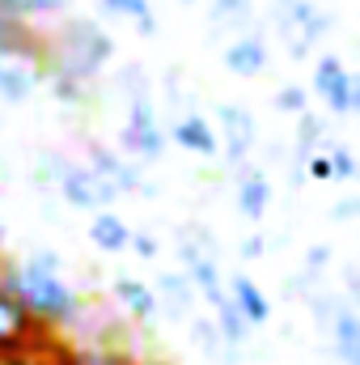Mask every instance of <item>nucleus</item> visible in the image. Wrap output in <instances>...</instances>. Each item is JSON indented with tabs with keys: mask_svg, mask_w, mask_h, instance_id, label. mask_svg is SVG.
Wrapping results in <instances>:
<instances>
[{
	"mask_svg": "<svg viewBox=\"0 0 360 365\" xmlns=\"http://www.w3.org/2000/svg\"><path fill=\"white\" fill-rule=\"evenodd\" d=\"M0 276L9 280V289L26 302V310H30L51 336H60V331H68V327L81 323L85 302H81V293L64 280V272H47L43 264H34V259L26 255V259H0Z\"/></svg>",
	"mask_w": 360,
	"mask_h": 365,
	"instance_id": "nucleus-1",
	"label": "nucleus"
},
{
	"mask_svg": "<svg viewBox=\"0 0 360 365\" xmlns=\"http://www.w3.org/2000/svg\"><path fill=\"white\" fill-rule=\"evenodd\" d=\"M51 38V60L47 68H60L77 81H97L106 73V64L115 60V38L102 21L90 17H60V26L47 34Z\"/></svg>",
	"mask_w": 360,
	"mask_h": 365,
	"instance_id": "nucleus-2",
	"label": "nucleus"
},
{
	"mask_svg": "<svg viewBox=\"0 0 360 365\" xmlns=\"http://www.w3.org/2000/svg\"><path fill=\"white\" fill-rule=\"evenodd\" d=\"M271 21H275V34L284 38V51L292 60L318 56L327 34H335V13L314 4V0H271Z\"/></svg>",
	"mask_w": 360,
	"mask_h": 365,
	"instance_id": "nucleus-3",
	"label": "nucleus"
},
{
	"mask_svg": "<svg viewBox=\"0 0 360 365\" xmlns=\"http://www.w3.org/2000/svg\"><path fill=\"white\" fill-rule=\"evenodd\" d=\"M166 140H170V132L162 128L157 98L153 93L127 98V115H123V128H119V145L115 149L123 158H132V162H162Z\"/></svg>",
	"mask_w": 360,
	"mask_h": 365,
	"instance_id": "nucleus-4",
	"label": "nucleus"
},
{
	"mask_svg": "<svg viewBox=\"0 0 360 365\" xmlns=\"http://www.w3.org/2000/svg\"><path fill=\"white\" fill-rule=\"evenodd\" d=\"M55 336L26 310V302L9 289V280L0 276V361H13V357H30V353H43Z\"/></svg>",
	"mask_w": 360,
	"mask_h": 365,
	"instance_id": "nucleus-5",
	"label": "nucleus"
},
{
	"mask_svg": "<svg viewBox=\"0 0 360 365\" xmlns=\"http://www.w3.org/2000/svg\"><path fill=\"white\" fill-rule=\"evenodd\" d=\"M212 128L221 136V149H225V166L238 175L242 166H250L255 149H259V119L250 106L242 102H216L212 106Z\"/></svg>",
	"mask_w": 360,
	"mask_h": 365,
	"instance_id": "nucleus-6",
	"label": "nucleus"
},
{
	"mask_svg": "<svg viewBox=\"0 0 360 365\" xmlns=\"http://www.w3.org/2000/svg\"><path fill=\"white\" fill-rule=\"evenodd\" d=\"M60 195H64L68 208L90 212V217L102 212V208H115V200H119V191L102 179L90 162H73V166H68V175L60 179Z\"/></svg>",
	"mask_w": 360,
	"mask_h": 365,
	"instance_id": "nucleus-7",
	"label": "nucleus"
},
{
	"mask_svg": "<svg viewBox=\"0 0 360 365\" xmlns=\"http://www.w3.org/2000/svg\"><path fill=\"white\" fill-rule=\"evenodd\" d=\"M85 162H90L93 170L102 175V179L110 182L119 195H153V187L144 182L140 175V166H132V158H123L115 145H102V140H90L85 145Z\"/></svg>",
	"mask_w": 360,
	"mask_h": 365,
	"instance_id": "nucleus-8",
	"label": "nucleus"
},
{
	"mask_svg": "<svg viewBox=\"0 0 360 365\" xmlns=\"http://www.w3.org/2000/svg\"><path fill=\"white\" fill-rule=\"evenodd\" d=\"M348 86H352V68L339 56H331V51L314 56L309 93L327 106V115H348Z\"/></svg>",
	"mask_w": 360,
	"mask_h": 365,
	"instance_id": "nucleus-9",
	"label": "nucleus"
},
{
	"mask_svg": "<svg viewBox=\"0 0 360 365\" xmlns=\"http://www.w3.org/2000/svg\"><path fill=\"white\" fill-rule=\"evenodd\" d=\"M221 64L233 73V77H242V81H255V77H263L271 64V47L268 38L259 34V30H242L233 43H225V51H221Z\"/></svg>",
	"mask_w": 360,
	"mask_h": 365,
	"instance_id": "nucleus-10",
	"label": "nucleus"
},
{
	"mask_svg": "<svg viewBox=\"0 0 360 365\" xmlns=\"http://www.w3.org/2000/svg\"><path fill=\"white\" fill-rule=\"evenodd\" d=\"M170 140L179 149H186V153H195V158H216L221 153V136H216L212 119L199 115V110H182L179 119L170 123Z\"/></svg>",
	"mask_w": 360,
	"mask_h": 365,
	"instance_id": "nucleus-11",
	"label": "nucleus"
},
{
	"mask_svg": "<svg viewBox=\"0 0 360 365\" xmlns=\"http://www.w3.org/2000/svg\"><path fill=\"white\" fill-rule=\"evenodd\" d=\"M110 293H115V302H119V310L127 319H136V323L162 319V306H157V293H153L149 280H140V276H115L110 280Z\"/></svg>",
	"mask_w": 360,
	"mask_h": 365,
	"instance_id": "nucleus-12",
	"label": "nucleus"
},
{
	"mask_svg": "<svg viewBox=\"0 0 360 365\" xmlns=\"http://www.w3.org/2000/svg\"><path fill=\"white\" fill-rule=\"evenodd\" d=\"M153 293H157V306H162V314L166 319H179L186 323L191 314H195V302H199V293H195V284L186 280V272H162L157 276V284H153Z\"/></svg>",
	"mask_w": 360,
	"mask_h": 365,
	"instance_id": "nucleus-13",
	"label": "nucleus"
},
{
	"mask_svg": "<svg viewBox=\"0 0 360 365\" xmlns=\"http://www.w3.org/2000/svg\"><path fill=\"white\" fill-rule=\"evenodd\" d=\"M268 208H271V179H268L263 166L250 162V166L238 170V212L259 225L268 217Z\"/></svg>",
	"mask_w": 360,
	"mask_h": 365,
	"instance_id": "nucleus-14",
	"label": "nucleus"
},
{
	"mask_svg": "<svg viewBox=\"0 0 360 365\" xmlns=\"http://www.w3.org/2000/svg\"><path fill=\"white\" fill-rule=\"evenodd\" d=\"M43 90V68L26 64V60H0V102L4 106H21Z\"/></svg>",
	"mask_w": 360,
	"mask_h": 365,
	"instance_id": "nucleus-15",
	"label": "nucleus"
},
{
	"mask_svg": "<svg viewBox=\"0 0 360 365\" xmlns=\"http://www.w3.org/2000/svg\"><path fill=\"white\" fill-rule=\"evenodd\" d=\"M225 289H229L233 306L242 310V319H246L250 327H268L271 323V297L259 289V280H250L246 272H233L225 280Z\"/></svg>",
	"mask_w": 360,
	"mask_h": 365,
	"instance_id": "nucleus-16",
	"label": "nucleus"
},
{
	"mask_svg": "<svg viewBox=\"0 0 360 365\" xmlns=\"http://www.w3.org/2000/svg\"><path fill=\"white\" fill-rule=\"evenodd\" d=\"M186 331H191V344H195L208 361H216V365H238L242 361V349H229V344H225V336L216 331L212 314H191V319H186Z\"/></svg>",
	"mask_w": 360,
	"mask_h": 365,
	"instance_id": "nucleus-17",
	"label": "nucleus"
},
{
	"mask_svg": "<svg viewBox=\"0 0 360 365\" xmlns=\"http://www.w3.org/2000/svg\"><path fill=\"white\" fill-rule=\"evenodd\" d=\"M90 242L102 255H123L132 247V225L115 212V208H102L90 217Z\"/></svg>",
	"mask_w": 360,
	"mask_h": 365,
	"instance_id": "nucleus-18",
	"label": "nucleus"
},
{
	"mask_svg": "<svg viewBox=\"0 0 360 365\" xmlns=\"http://www.w3.org/2000/svg\"><path fill=\"white\" fill-rule=\"evenodd\" d=\"M331 349H335V357L344 365H360V310L356 306H348L335 323H331Z\"/></svg>",
	"mask_w": 360,
	"mask_h": 365,
	"instance_id": "nucleus-19",
	"label": "nucleus"
},
{
	"mask_svg": "<svg viewBox=\"0 0 360 365\" xmlns=\"http://www.w3.org/2000/svg\"><path fill=\"white\" fill-rule=\"evenodd\" d=\"M327 145V115L322 110H305V115H297V132H292V158L297 162H305L309 153H318Z\"/></svg>",
	"mask_w": 360,
	"mask_h": 365,
	"instance_id": "nucleus-20",
	"label": "nucleus"
},
{
	"mask_svg": "<svg viewBox=\"0 0 360 365\" xmlns=\"http://www.w3.org/2000/svg\"><path fill=\"white\" fill-rule=\"evenodd\" d=\"M43 86H47V93H51L64 110L90 106V81H77V77H68V73H60V68H43Z\"/></svg>",
	"mask_w": 360,
	"mask_h": 365,
	"instance_id": "nucleus-21",
	"label": "nucleus"
},
{
	"mask_svg": "<svg viewBox=\"0 0 360 365\" xmlns=\"http://www.w3.org/2000/svg\"><path fill=\"white\" fill-rule=\"evenodd\" d=\"M212 323H216V331L225 336L229 349H246V344H250V331H255V327L242 319V310L233 306V297H225V302L212 310Z\"/></svg>",
	"mask_w": 360,
	"mask_h": 365,
	"instance_id": "nucleus-22",
	"label": "nucleus"
},
{
	"mask_svg": "<svg viewBox=\"0 0 360 365\" xmlns=\"http://www.w3.org/2000/svg\"><path fill=\"white\" fill-rule=\"evenodd\" d=\"M255 0H208V21L212 30H250Z\"/></svg>",
	"mask_w": 360,
	"mask_h": 365,
	"instance_id": "nucleus-23",
	"label": "nucleus"
},
{
	"mask_svg": "<svg viewBox=\"0 0 360 365\" xmlns=\"http://www.w3.org/2000/svg\"><path fill=\"white\" fill-rule=\"evenodd\" d=\"M309 98H314V93L305 90V86H297V81H292V86H280V90H275L271 106H275L280 115H292V119H297V115H305V110L314 106Z\"/></svg>",
	"mask_w": 360,
	"mask_h": 365,
	"instance_id": "nucleus-24",
	"label": "nucleus"
},
{
	"mask_svg": "<svg viewBox=\"0 0 360 365\" xmlns=\"http://www.w3.org/2000/svg\"><path fill=\"white\" fill-rule=\"evenodd\" d=\"M68 166H73V162H68L64 153L43 149V153H38V166H34V179L43 182V187H60V179L68 175Z\"/></svg>",
	"mask_w": 360,
	"mask_h": 365,
	"instance_id": "nucleus-25",
	"label": "nucleus"
},
{
	"mask_svg": "<svg viewBox=\"0 0 360 365\" xmlns=\"http://www.w3.org/2000/svg\"><path fill=\"white\" fill-rule=\"evenodd\" d=\"M327 145H331V140H327ZM327 145L301 162V170H305L309 182H335V162H331V149H327Z\"/></svg>",
	"mask_w": 360,
	"mask_h": 365,
	"instance_id": "nucleus-26",
	"label": "nucleus"
},
{
	"mask_svg": "<svg viewBox=\"0 0 360 365\" xmlns=\"http://www.w3.org/2000/svg\"><path fill=\"white\" fill-rule=\"evenodd\" d=\"M97 4H102L106 17H119V21H140V17L153 13L149 0H97Z\"/></svg>",
	"mask_w": 360,
	"mask_h": 365,
	"instance_id": "nucleus-27",
	"label": "nucleus"
},
{
	"mask_svg": "<svg viewBox=\"0 0 360 365\" xmlns=\"http://www.w3.org/2000/svg\"><path fill=\"white\" fill-rule=\"evenodd\" d=\"M119 90L127 93V98H140V93H153V81H149V73H144V64H140V60H132V64H123V73H119Z\"/></svg>",
	"mask_w": 360,
	"mask_h": 365,
	"instance_id": "nucleus-28",
	"label": "nucleus"
},
{
	"mask_svg": "<svg viewBox=\"0 0 360 365\" xmlns=\"http://www.w3.org/2000/svg\"><path fill=\"white\" fill-rule=\"evenodd\" d=\"M68 9V0H17V13L26 21H38V17H60Z\"/></svg>",
	"mask_w": 360,
	"mask_h": 365,
	"instance_id": "nucleus-29",
	"label": "nucleus"
},
{
	"mask_svg": "<svg viewBox=\"0 0 360 365\" xmlns=\"http://www.w3.org/2000/svg\"><path fill=\"white\" fill-rule=\"evenodd\" d=\"M331 149V162H335V179H356V170H360V158L348 149V145H327Z\"/></svg>",
	"mask_w": 360,
	"mask_h": 365,
	"instance_id": "nucleus-30",
	"label": "nucleus"
},
{
	"mask_svg": "<svg viewBox=\"0 0 360 365\" xmlns=\"http://www.w3.org/2000/svg\"><path fill=\"white\" fill-rule=\"evenodd\" d=\"M331 259H335V251H331L327 242H314V247L305 251V264H301V272H309V276H322L327 268H331Z\"/></svg>",
	"mask_w": 360,
	"mask_h": 365,
	"instance_id": "nucleus-31",
	"label": "nucleus"
},
{
	"mask_svg": "<svg viewBox=\"0 0 360 365\" xmlns=\"http://www.w3.org/2000/svg\"><path fill=\"white\" fill-rule=\"evenodd\" d=\"M127 251H136L140 259H157V238L144 234V230H132V247Z\"/></svg>",
	"mask_w": 360,
	"mask_h": 365,
	"instance_id": "nucleus-32",
	"label": "nucleus"
},
{
	"mask_svg": "<svg viewBox=\"0 0 360 365\" xmlns=\"http://www.w3.org/2000/svg\"><path fill=\"white\" fill-rule=\"evenodd\" d=\"M238 255H242L246 264H250V259H263V255H268V238H263V234H250V238H242Z\"/></svg>",
	"mask_w": 360,
	"mask_h": 365,
	"instance_id": "nucleus-33",
	"label": "nucleus"
},
{
	"mask_svg": "<svg viewBox=\"0 0 360 365\" xmlns=\"http://www.w3.org/2000/svg\"><path fill=\"white\" fill-rule=\"evenodd\" d=\"M335 221H360V195H344L335 208H331Z\"/></svg>",
	"mask_w": 360,
	"mask_h": 365,
	"instance_id": "nucleus-34",
	"label": "nucleus"
},
{
	"mask_svg": "<svg viewBox=\"0 0 360 365\" xmlns=\"http://www.w3.org/2000/svg\"><path fill=\"white\" fill-rule=\"evenodd\" d=\"M30 259H34V264H43V268H47V272H64V259H60V255H55V251H34V255H30Z\"/></svg>",
	"mask_w": 360,
	"mask_h": 365,
	"instance_id": "nucleus-35",
	"label": "nucleus"
},
{
	"mask_svg": "<svg viewBox=\"0 0 360 365\" xmlns=\"http://www.w3.org/2000/svg\"><path fill=\"white\" fill-rule=\"evenodd\" d=\"M13 21H26V17L17 13V0H0V30L13 26Z\"/></svg>",
	"mask_w": 360,
	"mask_h": 365,
	"instance_id": "nucleus-36",
	"label": "nucleus"
},
{
	"mask_svg": "<svg viewBox=\"0 0 360 365\" xmlns=\"http://www.w3.org/2000/svg\"><path fill=\"white\" fill-rule=\"evenodd\" d=\"M348 115H360V73H352V86H348Z\"/></svg>",
	"mask_w": 360,
	"mask_h": 365,
	"instance_id": "nucleus-37",
	"label": "nucleus"
},
{
	"mask_svg": "<svg viewBox=\"0 0 360 365\" xmlns=\"http://www.w3.org/2000/svg\"><path fill=\"white\" fill-rule=\"evenodd\" d=\"M0 259H4V225H0Z\"/></svg>",
	"mask_w": 360,
	"mask_h": 365,
	"instance_id": "nucleus-38",
	"label": "nucleus"
},
{
	"mask_svg": "<svg viewBox=\"0 0 360 365\" xmlns=\"http://www.w3.org/2000/svg\"><path fill=\"white\" fill-rule=\"evenodd\" d=\"M4 179H9V170H4V166H0V182H4Z\"/></svg>",
	"mask_w": 360,
	"mask_h": 365,
	"instance_id": "nucleus-39",
	"label": "nucleus"
},
{
	"mask_svg": "<svg viewBox=\"0 0 360 365\" xmlns=\"http://www.w3.org/2000/svg\"><path fill=\"white\" fill-rule=\"evenodd\" d=\"M179 4H199V0H179Z\"/></svg>",
	"mask_w": 360,
	"mask_h": 365,
	"instance_id": "nucleus-40",
	"label": "nucleus"
},
{
	"mask_svg": "<svg viewBox=\"0 0 360 365\" xmlns=\"http://www.w3.org/2000/svg\"><path fill=\"white\" fill-rule=\"evenodd\" d=\"M356 182H360V170H356Z\"/></svg>",
	"mask_w": 360,
	"mask_h": 365,
	"instance_id": "nucleus-41",
	"label": "nucleus"
}]
</instances>
